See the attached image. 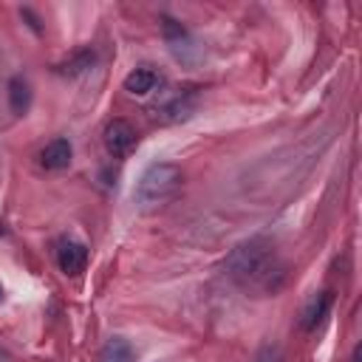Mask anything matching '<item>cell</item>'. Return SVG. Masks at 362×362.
I'll return each mask as SVG.
<instances>
[{"instance_id":"6da1fadb","label":"cell","mask_w":362,"mask_h":362,"mask_svg":"<svg viewBox=\"0 0 362 362\" xmlns=\"http://www.w3.org/2000/svg\"><path fill=\"white\" fill-rule=\"evenodd\" d=\"M226 274L246 291L272 294L286 280V266L266 238H252L232 249L226 257Z\"/></svg>"},{"instance_id":"7a4b0ae2","label":"cell","mask_w":362,"mask_h":362,"mask_svg":"<svg viewBox=\"0 0 362 362\" xmlns=\"http://www.w3.org/2000/svg\"><path fill=\"white\" fill-rule=\"evenodd\" d=\"M178 187H181V167L161 161V164L147 167L144 175L139 178L136 201L141 206H161L178 192Z\"/></svg>"},{"instance_id":"3957f363","label":"cell","mask_w":362,"mask_h":362,"mask_svg":"<svg viewBox=\"0 0 362 362\" xmlns=\"http://www.w3.org/2000/svg\"><path fill=\"white\" fill-rule=\"evenodd\" d=\"M105 147H107V153L116 156V158L127 156V153L136 147V130H133V124L124 122V119H113V122L105 127Z\"/></svg>"},{"instance_id":"277c9868","label":"cell","mask_w":362,"mask_h":362,"mask_svg":"<svg viewBox=\"0 0 362 362\" xmlns=\"http://www.w3.org/2000/svg\"><path fill=\"white\" fill-rule=\"evenodd\" d=\"M88 263V249L79 240H59L57 243V266L65 274H79Z\"/></svg>"},{"instance_id":"5b68a950","label":"cell","mask_w":362,"mask_h":362,"mask_svg":"<svg viewBox=\"0 0 362 362\" xmlns=\"http://www.w3.org/2000/svg\"><path fill=\"white\" fill-rule=\"evenodd\" d=\"M71 156H74L71 141H68V139H54V141H48V144L42 147L40 164H42L45 170H65V167L71 164Z\"/></svg>"},{"instance_id":"8992f818","label":"cell","mask_w":362,"mask_h":362,"mask_svg":"<svg viewBox=\"0 0 362 362\" xmlns=\"http://www.w3.org/2000/svg\"><path fill=\"white\" fill-rule=\"evenodd\" d=\"M331 303H334L331 291H320V294H314V297L305 303V308H303V317H300V325H303V331H314V328H317V325L325 320V314H328Z\"/></svg>"},{"instance_id":"52a82bcc","label":"cell","mask_w":362,"mask_h":362,"mask_svg":"<svg viewBox=\"0 0 362 362\" xmlns=\"http://www.w3.org/2000/svg\"><path fill=\"white\" fill-rule=\"evenodd\" d=\"M158 85V74L153 68H136L124 76V90L133 96H144Z\"/></svg>"},{"instance_id":"ba28073f","label":"cell","mask_w":362,"mask_h":362,"mask_svg":"<svg viewBox=\"0 0 362 362\" xmlns=\"http://www.w3.org/2000/svg\"><path fill=\"white\" fill-rule=\"evenodd\" d=\"M8 105H11L14 113H25L28 110V105H31V85H28V79L14 76L8 82Z\"/></svg>"},{"instance_id":"9c48e42d","label":"cell","mask_w":362,"mask_h":362,"mask_svg":"<svg viewBox=\"0 0 362 362\" xmlns=\"http://www.w3.org/2000/svg\"><path fill=\"white\" fill-rule=\"evenodd\" d=\"M133 359V345L124 337H113L105 342L99 351V362H130Z\"/></svg>"},{"instance_id":"30bf717a","label":"cell","mask_w":362,"mask_h":362,"mask_svg":"<svg viewBox=\"0 0 362 362\" xmlns=\"http://www.w3.org/2000/svg\"><path fill=\"white\" fill-rule=\"evenodd\" d=\"M93 59H96V57H93V51H88V48H85V51L74 54L68 62H62V65H59V74H68V76L82 74L85 68H90V65H93Z\"/></svg>"},{"instance_id":"8fae6325","label":"cell","mask_w":362,"mask_h":362,"mask_svg":"<svg viewBox=\"0 0 362 362\" xmlns=\"http://www.w3.org/2000/svg\"><path fill=\"white\" fill-rule=\"evenodd\" d=\"M255 362H283V351L277 345H263L255 356Z\"/></svg>"},{"instance_id":"7c38bea8","label":"cell","mask_w":362,"mask_h":362,"mask_svg":"<svg viewBox=\"0 0 362 362\" xmlns=\"http://www.w3.org/2000/svg\"><path fill=\"white\" fill-rule=\"evenodd\" d=\"M351 362H362V348H359V345L354 348V354H351Z\"/></svg>"},{"instance_id":"4fadbf2b","label":"cell","mask_w":362,"mask_h":362,"mask_svg":"<svg viewBox=\"0 0 362 362\" xmlns=\"http://www.w3.org/2000/svg\"><path fill=\"white\" fill-rule=\"evenodd\" d=\"M0 300H3V286H0Z\"/></svg>"}]
</instances>
